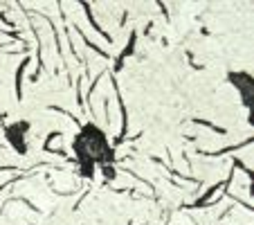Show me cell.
Listing matches in <instances>:
<instances>
[{
  "label": "cell",
  "instance_id": "1",
  "mask_svg": "<svg viewBox=\"0 0 254 225\" xmlns=\"http://www.w3.org/2000/svg\"><path fill=\"white\" fill-rule=\"evenodd\" d=\"M72 151L79 169L86 178H92L97 169L108 171V167L115 160V151L111 147V140L97 124H83L79 133L72 140Z\"/></svg>",
  "mask_w": 254,
  "mask_h": 225
},
{
  "label": "cell",
  "instance_id": "2",
  "mask_svg": "<svg viewBox=\"0 0 254 225\" xmlns=\"http://www.w3.org/2000/svg\"><path fill=\"white\" fill-rule=\"evenodd\" d=\"M227 81L232 83V88L234 90H239L241 92V99H243V104L248 106H252V95H254V79H252V75H250L248 70H232V72H227Z\"/></svg>",
  "mask_w": 254,
  "mask_h": 225
},
{
  "label": "cell",
  "instance_id": "3",
  "mask_svg": "<svg viewBox=\"0 0 254 225\" xmlns=\"http://www.w3.org/2000/svg\"><path fill=\"white\" fill-rule=\"evenodd\" d=\"M5 138L18 153H25L27 151V138H29V122L25 120L11 122L9 126H5Z\"/></svg>",
  "mask_w": 254,
  "mask_h": 225
}]
</instances>
